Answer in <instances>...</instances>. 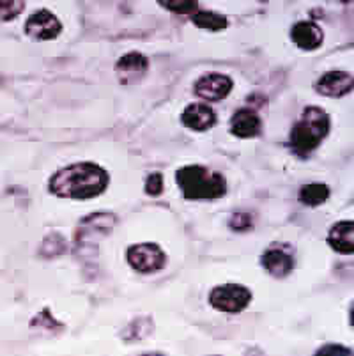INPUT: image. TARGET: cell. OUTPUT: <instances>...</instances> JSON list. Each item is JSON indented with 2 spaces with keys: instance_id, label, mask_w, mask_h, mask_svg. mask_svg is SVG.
<instances>
[{
  "instance_id": "cell-1",
  "label": "cell",
  "mask_w": 354,
  "mask_h": 356,
  "mask_svg": "<svg viewBox=\"0 0 354 356\" xmlns=\"http://www.w3.org/2000/svg\"><path fill=\"white\" fill-rule=\"evenodd\" d=\"M108 174L103 167L90 161L61 168L51 176L50 192L61 199L87 200L102 195L108 186Z\"/></svg>"
},
{
  "instance_id": "cell-2",
  "label": "cell",
  "mask_w": 354,
  "mask_h": 356,
  "mask_svg": "<svg viewBox=\"0 0 354 356\" xmlns=\"http://www.w3.org/2000/svg\"><path fill=\"white\" fill-rule=\"evenodd\" d=\"M177 186L186 200H214L225 195L227 181L202 165H188L175 172Z\"/></svg>"
},
{
  "instance_id": "cell-3",
  "label": "cell",
  "mask_w": 354,
  "mask_h": 356,
  "mask_svg": "<svg viewBox=\"0 0 354 356\" xmlns=\"http://www.w3.org/2000/svg\"><path fill=\"white\" fill-rule=\"evenodd\" d=\"M330 131V115L319 106H308L291 131V145L298 154L312 153Z\"/></svg>"
},
{
  "instance_id": "cell-4",
  "label": "cell",
  "mask_w": 354,
  "mask_h": 356,
  "mask_svg": "<svg viewBox=\"0 0 354 356\" xmlns=\"http://www.w3.org/2000/svg\"><path fill=\"white\" fill-rule=\"evenodd\" d=\"M252 302V293L248 287L239 284H225L214 287L209 293V303L214 310L225 314H239Z\"/></svg>"
},
{
  "instance_id": "cell-5",
  "label": "cell",
  "mask_w": 354,
  "mask_h": 356,
  "mask_svg": "<svg viewBox=\"0 0 354 356\" xmlns=\"http://www.w3.org/2000/svg\"><path fill=\"white\" fill-rule=\"evenodd\" d=\"M128 264L138 273H156L167 264V255L156 243H138L126 252Z\"/></svg>"
},
{
  "instance_id": "cell-6",
  "label": "cell",
  "mask_w": 354,
  "mask_h": 356,
  "mask_svg": "<svg viewBox=\"0 0 354 356\" xmlns=\"http://www.w3.org/2000/svg\"><path fill=\"white\" fill-rule=\"evenodd\" d=\"M25 32H27V35H31L32 40L51 41L63 32V24L48 9H39L38 13L29 16L27 24H25Z\"/></svg>"
},
{
  "instance_id": "cell-7",
  "label": "cell",
  "mask_w": 354,
  "mask_h": 356,
  "mask_svg": "<svg viewBox=\"0 0 354 356\" xmlns=\"http://www.w3.org/2000/svg\"><path fill=\"white\" fill-rule=\"evenodd\" d=\"M232 90L230 76L222 73H207L195 82V95L204 102H222Z\"/></svg>"
},
{
  "instance_id": "cell-8",
  "label": "cell",
  "mask_w": 354,
  "mask_h": 356,
  "mask_svg": "<svg viewBox=\"0 0 354 356\" xmlns=\"http://www.w3.org/2000/svg\"><path fill=\"white\" fill-rule=\"evenodd\" d=\"M117 218L112 213H94V215L87 216L82 220L80 227L77 231V243L80 245H90L94 243V236L103 238V236L110 234L112 227L115 225Z\"/></svg>"
},
{
  "instance_id": "cell-9",
  "label": "cell",
  "mask_w": 354,
  "mask_h": 356,
  "mask_svg": "<svg viewBox=\"0 0 354 356\" xmlns=\"http://www.w3.org/2000/svg\"><path fill=\"white\" fill-rule=\"evenodd\" d=\"M149 70V60L145 55L138 54V51H129L124 57L119 59L115 64V71L119 74V82L122 86H131L136 83L138 80L147 73Z\"/></svg>"
},
{
  "instance_id": "cell-10",
  "label": "cell",
  "mask_w": 354,
  "mask_h": 356,
  "mask_svg": "<svg viewBox=\"0 0 354 356\" xmlns=\"http://www.w3.org/2000/svg\"><path fill=\"white\" fill-rule=\"evenodd\" d=\"M317 92L328 98H342L353 89V74L346 71H330L324 73L316 83Z\"/></svg>"
},
{
  "instance_id": "cell-11",
  "label": "cell",
  "mask_w": 354,
  "mask_h": 356,
  "mask_svg": "<svg viewBox=\"0 0 354 356\" xmlns=\"http://www.w3.org/2000/svg\"><path fill=\"white\" fill-rule=\"evenodd\" d=\"M181 121L193 131H207L216 124V114L206 103H191L184 108Z\"/></svg>"
},
{
  "instance_id": "cell-12",
  "label": "cell",
  "mask_w": 354,
  "mask_h": 356,
  "mask_svg": "<svg viewBox=\"0 0 354 356\" xmlns=\"http://www.w3.org/2000/svg\"><path fill=\"white\" fill-rule=\"evenodd\" d=\"M262 129V121L257 115V112H253L250 108H241L234 114L232 121H230V131L232 135L239 138H252L257 137Z\"/></svg>"
},
{
  "instance_id": "cell-13",
  "label": "cell",
  "mask_w": 354,
  "mask_h": 356,
  "mask_svg": "<svg viewBox=\"0 0 354 356\" xmlns=\"http://www.w3.org/2000/svg\"><path fill=\"white\" fill-rule=\"evenodd\" d=\"M291 38L298 48L301 50H316L323 44V31L314 22H300L292 27Z\"/></svg>"
},
{
  "instance_id": "cell-14",
  "label": "cell",
  "mask_w": 354,
  "mask_h": 356,
  "mask_svg": "<svg viewBox=\"0 0 354 356\" xmlns=\"http://www.w3.org/2000/svg\"><path fill=\"white\" fill-rule=\"evenodd\" d=\"M328 243L335 252L342 255H351L354 250V223L353 220H344V222L335 223L330 229L328 234Z\"/></svg>"
},
{
  "instance_id": "cell-15",
  "label": "cell",
  "mask_w": 354,
  "mask_h": 356,
  "mask_svg": "<svg viewBox=\"0 0 354 356\" xmlns=\"http://www.w3.org/2000/svg\"><path fill=\"white\" fill-rule=\"evenodd\" d=\"M262 266L269 275L277 278L287 277L294 268V259L291 254L280 250V248H269L264 255H262Z\"/></svg>"
},
{
  "instance_id": "cell-16",
  "label": "cell",
  "mask_w": 354,
  "mask_h": 356,
  "mask_svg": "<svg viewBox=\"0 0 354 356\" xmlns=\"http://www.w3.org/2000/svg\"><path fill=\"white\" fill-rule=\"evenodd\" d=\"M191 22H193L195 27L204 29V31H211V32L225 31L227 25H229L225 16L216 15V13H211V11L193 13V15H191Z\"/></svg>"
},
{
  "instance_id": "cell-17",
  "label": "cell",
  "mask_w": 354,
  "mask_h": 356,
  "mask_svg": "<svg viewBox=\"0 0 354 356\" xmlns=\"http://www.w3.org/2000/svg\"><path fill=\"white\" fill-rule=\"evenodd\" d=\"M328 197H330V188L323 183L305 184L300 190V200L307 206H319V204L326 202Z\"/></svg>"
},
{
  "instance_id": "cell-18",
  "label": "cell",
  "mask_w": 354,
  "mask_h": 356,
  "mask_svg": "<svg viewBox=\"0 0 354 356\" xmlns=\"http://www.w3.org/2000/svg\"><path fill=\"white\" fill-rule=\"evenodd\" d=\"M158 2L175 15H193V13H197V0H158Z\"/></svg>"
},
{
  "instance_id": "cell-19",
  "label": "cell",
  "mask_w": 354,
  "mask_h": 356,
  "mask_svg": "<svg viewBox=\"0 0 354 356\" xmlns=\"http://www.w3.org/2000/svg\"><path fill=\"white\" fill-rule=\"evenodd\" d=\"M25 9V0H0V20H13Z\"/></svg>"
},
{
  "instance_id": "cell-20",
  "label": "cell",
  "mask_w": 354,
  "mask_h": 356,
  "mask_svg": "<svg viewBox=\"0 0 354 356\" xmlns=\"http://www.w3.org/2000/svg\"><path fill=\"white\" fill-rule=\"evenodd\" d=\"M161 192H163V176H161V172H152L145 181V193L158 197Z\"/></svg>"
},
{
  "instance_id": "cell-21",
  "label": "cell",
  "mask_w": 354,
  "mask_h": 356,
  "mask_svg": "<svg viewBox=\"0 0 354 356\" xmlns=\"http://www.w3.org/2000/svg\"><path fill=\"white\" fill-rule=\"evenodd\" d=\"M230 227L234 231H248L252 227V218H250L246 213H236V215L230 218Z\"/></svg>"
},
{
  "instance_id": "cell-22",
  "label": "cell",
  "mask_w": 354,
  "mask_h": 356,
  "mask_svg": "<svg viewBox=\"0 0 354 356\" xmlns=\"http://www.w3.org/2000/svg\"><path fill=\"white\" fill-rule=\"evenodd\" d=\"M326 351H333V353H340V355H349V349H346V348H333V346H326V348H323L321 349L319 353H326Z\"/></svg>"
},
{
  "instance_id": "cell-23",
  "label": "cell",
  "mask_w": 354,
  "mask_h": 356,
  "mask_svg": "<svg viewBox=\"0 0 354 356\" xmlns=\"http://www.w3.org/2000/svg\"><path fill=\"white\" fill-rule=\"evenodd\" d=\"M339 2H344V4H349V2H353V0H339Z\"/></svg>"
},
{
  "instance_id": "cell-24",
  "label": "cell",
  "mask_w": 354,
  "mask_h": 356,
  "mask_svg": "<svg viewBox=\"0 0 354 356\" xmlns=\"http://www.w3.org/2000/svg\"><path fill=\"white\" fill-rule=\"evenodd\" d=\"M261 2H266V0H261Z\"/></svg>"
}]
</instances>
